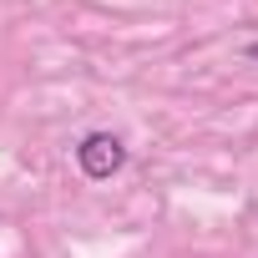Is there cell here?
<instances>
[{"label": "cell", "instance_id": "obj_2", "mask_svg": "<svg viewBox=\"0 0 258 258\" xmlns=\"http://www.w3.org/2000/svg\"><path fill=\"white\" fill-rule=\"evenodd\" d=\"M243 56H248V61H258V41H248V46H243Z\"/></svg>", "mask_w": 258, "mask_h": 258}, {"label": "cell", "instance_id": "obj_1", "mask_svg": "<svg viewBox=\"0 0 258 258\" xmlns=\"http://www.w3.org/2000/svg\"><path fill=\"white\" fill-rule=\"evenodd\" d=\"M76 167H81L91 182H106V177H116V172L126 167V142H121L116 132H86V137L76 142Z\"/></svg>", "mask_w": 258, "mask_h": 258}]
</instances>
